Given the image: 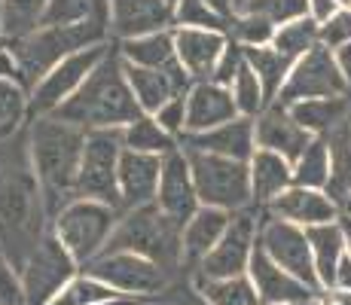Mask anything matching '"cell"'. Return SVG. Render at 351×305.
<instances>
[{"label":"cell","instance_id":"obj_57","mask_svg":"<svg viewBox=\"0 0 351 305\" xmlns=\"http://www.w3.org/2000/svg\"><path fill=\"white\" fill-rule=\"evenodd\" d=\"M339 220H342V226L346 229H351V217H339Z\"/></svg>","mask_w":351,"mask_h":305},{"label":"cell","instance_id":"obj_48","mask_svg":"<svg viewBox=\"0 0 351 305\" xmlns=\"http://www.w3.org/2000/svg\"><path fill=\"white\" fill-rule=\"evenodd\" d=\"M0 305H25L19 272L10 266V260L3 256V250H0Z\"/></svg>","mask_w":351,"mask_h":305},{"label":"cell","instance_id":"obj_53","mask_svg":"<svg viewBox=\"0 0 351 305\" xmlns=\"http://www.w3.org/2000/svg\"><path fill=\"white\" fill-rule=\"evenodd\" d=\"M147 300H138V296H119V300H107V302H98V305H141Z\"/></svg>","mask_w":351,"mask_h":305},{"label":"cell","instance_id":"obj_59","mask_svg":"<svg viewBox=\"0 0 351 305\" xmlns=\"http://www.w3.org/2000/svg\"><path fill=\"white\" fill-rule=\"evenodd\" d=\"M241 3H245V0H235V6H239V10H241Z\"/></svg>","mask_w":351,"mask_h":305},{"label":"cell","instance_id":"obj_13","mask_svg":"<svg viewBox=\"0 0 351 305\" xmlns=\"http://www.w3.org/2000/svg\"><path fill=\"white\" fill-rule=\"evenodd\" d=\"M107 49H110V43H98V46L80 49V52H73V56L58 61V64L31 89V101H28L31 119L46 117V113H56L58 107L86 83V77L98 67V61L107 56Z\"/></svg>","mask_w":351,"mask_h":305},{"label":"cell","instance_id":"obj_19","mask_svg":"<svg viewBox=\"0 0 351 305\" xmlns=\"http://www.w3.org/2000/svg\"><path fill=\"white\" fill-rule=\"evenodd\" d=\"M229 37L223 31H205V28H174V52L178 64L190 73L193 83H205L214 77L220 56H223Z\"/></svg>","mask_w":351,"mask_h":305},{"label":"cell","instance_id":"obj_44","mask_svg":"<svg viewBox=\"0 0 351 305\" xmlns=\"http://www.w3.org/2000/svg\"><path fill=\"white\" fill-rule=\"evenodd\" d=\"M318 43L327 49H339V46L351 43V10H336L327 22L318 25Z\"/></svg>","mask_w":351,"mask_h":305},{"label":"cell","instance_id":"obj_50","mask_svg":"<svg viewBox=\"0 0 351 305\" xmlns=\"http://www.w3.org/2000/svg\"><path fill=\"white\" fill-rule=\"evenodd\" d=\"M333 287H346V290H351V254H348V250H346V256L339 260V266H336Z\"/></svg>","mask_w":351,"mask_h":305},{"label":"cell","instance_id":"obj_32","mask_svg":"<svg viewBox=\"0 0 351 305\" xmlns=\"http://www.w3.org/2000/svg\"><path fill=\"white\" fill-rule=\"evenodd\" d=\"M190 278H193V284L202 290V296H205L211 305H263L260 293H256L254 281L247 275H235V278H199V275H190Z\"/></svg>","mask_w":351,"mask_h":305},{"label":"cell","instance_id":"obj_1","mask_svg":"<svg viewBox=\"0 0 351 305\" xmlns=\"http://www.w3.org/2000/svg\"><path fill=\"white\" fill-rule=\"evenodd\" d=\"M49 232L43 189L28 153V128L0 144V250L16 272Z\"/></svg>","mask_w":351,"mask_h":305},{"label":"cell","instance_id":"obj_40","mask_svg":"<svg viewBox=\"0 0 351 305\" xmlns=\"http://www.w3.org/2000/svg\"><path fill=\"white\" fill-rule=\"evenodd\" d=\"M107 300H119V293L110 290L107 284H101L98 278L80 272L73 281L64 284V290L49 305H98V302H107Z\"/></svg>","mask_w":351,"mask_h":305},{"label":"cell","instance_id":"obj_27","mask_svg":"<svg viewBox=\"0 0 351 305\" xmlns=\"http://www.w3.org/2000/svg\"><path fill=\"white\" fill-rule=\"evenodd\" d=\"M308 244H312V256H315V272H318L321 290L333 287L336 278V266L346 256L348 250V232L342 226V220H330V223H318V226L306 229Z\"/></svg>","mask_w":351,"mask_h":305},{"label":"cell","instance_id":"obj_3","mask_svg":"<svg viewBox=\"0 0 351 305\" xmlns=\"http://www.w3.org/2000/svg\"><path fill=\"white\" fill-rule=\"evenodd\" d=\"M141 113L144 110L125 77V61L117 43H110L107 56L86 77V83L58 107L56 117L71 125H80L83 132H95V128H125Z\"/></svg>","mask_w":351,"mask_h":305},{"label":"cell","instance_id":"obj_2","mask_svg":"<svg viewBox=\"0 0 351 305\" xmlns=\"http://www.w3.org/2000/svg\"><path fill=\"white\" fill-rule=\"evenodd\" d=\"M86 132L80 125L58 119L56 113L34 117L28 122V153L34 174L43 189L49 223L67 202L77 199V174L83 162Z\"/></svg>","mask_w":351,"mask_h":305},{"label":"cell","instance_id":"obj_24","mask_svg":"<svg viewBox=\"0 0 351 305\" xmlns=\"http://www.w3.org/2000/svg\"><path fill=\"white\" fill-rule=\"evenodd\" d=\"M235 117H239V110H235L232 92L226 86H217L214 80L190 86V92H186V132H208V128H217Z\"/></svg>","mask_w":351,"mask_h":305},{"label":"cell","instance_id":"obj_15","mask_svg":"<svg viewBox=\"0 0 351 305\" xmlns=\"http://www.w3.org/2000/svg\"><path fill=\"white\" fill-rule=\"evenodd\" d=\"M156 205L162 214H168L174 223L186 226V220L199 211L202 202L195 193V180H193V168L186 153L171 150L162 159V178H159V189H156Z\"/></svg>","mask_w":351,"mask_h":305},{"label":"cell","instance_id":"obj_56","mask_svg":"<svg viewBox=\"0 0 351 305\" xmlns=\"http://www.w3.org/2000/svg\"><path fill=\"white\" fill-rule=\"evenodd\" d=\"M141 305H168L165 300H147V302H141Z\"/></svg>","mask_w":351,"mask_h":305},{"label":"cell","instance_id":"obj_36","mask_svg":"<svg viewBox=\"0 0 351 305\" xmlns=\"http://www.w3.org/2000/svg\"><path fill=\"white\" fill-rule=\"evenodd\" d=\"M28 101L31 92L19 80H0V144L22 134L25 122L31 119Z\"/></svg>","mask_w":351,"mask_h":305},{"label":"cell","instance_id":"obj_43","mask_svg":"<svg viewBox=\"0 0 351 305\" xmlns=\"http://www.w3.org/2000/svg\"><path fill=\"white\" fill-rule=\"evenodd\" d=\"M174 28H205L226 34V19L217 16L205 0H178L174 3Z\"/></svg>","mask_w":351,"mask_h":305},{"label":"cell","instance_id":"obj_30","mask_svg":"<svg viewBox=\"0 0 351 305\" xmlns=\"http://www.w3.org/2000/svg\"><path fill=\"white\" fill-rule=\"evenodd\" d=\"M245 61L251 64L256 80L263 83V92H266L269 104H272V101L278 98V92L285 89L293 61H290L285 52L275 49V46H245Z\"/></svg>","mask_w":351,"mask_h":305},{"label":"cell","instance_id":"obj_14","mask_svg":"<svg viewBox=\"0 0 351 305\" xmlns=\"http://www.w3.org/2000/svg\"><path fill=\"white\" fill-rule=\"evenodd\" d=\"M260 244L281 269H287L290 275H296L302 284H308L312 290L321 293V281L318 272H315V256H312V244H308V235L302 226L287 220H278V217L266 214L260 208Z\"/></svg>","mask_w":351,"mask_h":305},{"label":"cell","instance_id":"obj_17","mask_svg":"<svg viewBox=\"0 0 351 305\" xmlns=\"http://www.w3.org/2000/svg\"><path fill=\"white\" fill-rule=\"evenodd\" d=\"M247 278L254 281L263 305H296V302H306V300H312V296H318V290H312L296 275H290L287 269H281L260 244H256V250L251 256Z\"/></svg>","mask_w":351,"mask_h":305},{"label":"cell","instance_id":"obj_21","mask_svg":"<svg viewBox=\"0 0 351 305\" xmlns=\"http://www.w3.org/2000/svg\"><path fill=\"white\" fill-rule=\"evenodd\" d=\"M266 214L278 217V220L296 223V226L308 229V226H318V223H330V220H339V205L330 199L324 189H308V186H290L278 199H272L266 208Z\"/></svg>","mask_w":351,"mask_h":305},{"label":"cell","instance_id":"obj_41","mask_svg":"<svg viewBox=\"0 0 351 305\" xmlns=\"http://www.w3.org/2000/svg\"><path fill=\"white\" fill-rule=\"evenodd\" d=\"M275 25L266 22L260 16H251V12H235L226 22V37L235 40L239 46H272L275 40Z\"/></svg>","mask_w":351,"mask_h":305},{"label":"cell","instance_id":"obj_10","mask_svg":"<svg viewBox=\"0 0 351 305\" xmlns=\"http://www.w3.org/2000/svg\"><path fill=\"white\" fill-rule=\"evenodd\" d=\"M77 275H80V263L73 260L71 250L49 229L40 239L37 247H34V254L22 266V272H19L25 305H49L64 290V284L73 281Z\"/></svg>","mask_w":351,"mask_h":305},{"label":"cell","instance_id":"obj_28","mask_svg":"<svg viewBox=\"0 0 351 305\" xmlns=\"http://www.w3.org/2000/svg\"><path fill=\"white\" fill-rule=\"evenodd\" d=\"M293 119L315 138H327L336 125H342L351 117V98H306L287 107Z\"/></svg>","mask_w":351,"mask_h":305},{"label":"cell","instance_id":"obj_9","mask_svg":"<svg viewBox=\"0 0 351 305\" xmlns=\"http://www.w3.org/2000/svg\"><path fill=\"white\" fill-rule=\"evenodd\" d=\"M123 128L86 132L83 162L77 174V199H98L123 211L119 199V159H123Z\"/></svg>","mask_w":351,"mask_h":305},{"label":"cell","instance_id":"obj_49","mask_svg":"<svg viewBox=\"0 0 351 305\" xmlns=\"http://www.w3.org/2000/svg\"><path fill=\"white\" fill-rule=\"evenodd\" d=\"M321 300H324V305H351V290L327 287V290H321Z\"/></svg>","mask_w":351,"mask_h":305},{"label":"cell","instance_id":"obj_37","mask_svg":"<svg viewBox=\"0 0 351 305\" xmlns=\"http://www.w3.org/2000/svg\"><path fill=\"white\" fill-rule=\"evenodd\" d=\"M77 22L110 25V0H49L43 25H77Z\"/></svg>","mask_w":351,"mask_h":305},{"label":"cell","instance_id":"obj_4","mask_svg":"<svg viewBox=\"0 0 351 305\" xmlns=\"http://www.w3.org/2000/svg\"><path fill=\"white\" fill-rule=\"evenodd\" d=\"M104 250H128V254L147 256L159 263L168 275L178 278L184 272V226L162 214L156 202H147L119 214Z\"/></svg>","mask_w":351,"mask_h":305},{"label":"cell","instance_id":"obj_22","mask_svg":"<svg viewBox=\"0 0 351 305\" xmlns=\"http://www.w3.org/2000/svg\"><path fill=\"white\" fill-rule=\"evenodd\" d=\"M162 28H174V6L168 0H110L113 40L141 37Z\"/></svg>","mask_w":351,"mask_h":305},{"label":"cell","instance_id":"obj_18","mask_svg":"<svg viewBox=\"0 0 351 305\" xmlns=\"http://www.w3.org/2000/svg\"><path fill=\"white\" fill-rule=\"evenodd\" d=\"M180 150H199V153H214V156H226V159L247 162L256 150L254 119L235 117L217 128H208V132H186L180 134Z\"/></svg>","mask_w":351,"mask_h":305},{"label":"cell","instance_id":"obj_8","mask_svg":"<svg viewBox=\"0 0 351 305\" xmlns=\"http://www.w3.org/2000/svg\"><path fill=\"white\" fill-rule=\"evenodd\" d=\"M80 272L98 278L119 296H138V300H162L174 281V275H168L159 263L128 254V250H104Z\"/></svg>","mask_w":351,"mask_h":305},{"label":"cell","instance_id":"obj_20","mask_svg":"<svg viewBox=\"0 0 351 305\" xmlns=\"http://www.w3.org/2000/svg\"><path fill=\"white\" fill-rule=\"evenodd\" d=\"M254 132H256V147L285 156L290 162L306 150L315 138V134H308L306 128L293 119V113H290L285 104H278V101H272V104L254 119Z\"/></svg>","mask_w":351,"mask_h":305},{"label":"cell","instance_id":"obj_54","mask_svg":"<svg viewBox=\"0 0 351 305\" xmlns=\"http://www.w3.org/2000/svg\"><path fill=\"white\" fill-rule=\"evenodd\" d=\"M296 305H324V300H321V293H318V296H312V300H306V302H296Z\"/></svg>","mask_w":351,"mask_h":305},{"label":"cell","instance_id":"obj_25","mask_svg":"<svg viewBox=\"0 0 351 305\" xmlns=\"http://www.w3.org/2000/svg\"><path fill=\"white\" fill-rule=\"evenodd\" d=\"M232 214L223 211V208H208L202 205L184 226V269L193 272L202 260L214 250V244L223 239Z\"/></svg>","mask_w":351,"mask_h":305},{"label":"cell","instance_id":"obj_7","mask_svg":"<svg viewBox=\"0 0 351 305\" xmlns=\"http://www.w3.org/2000/svg\"><path fill=\"white\" fill-rule=\"evenodd\" d=\"M193 168L195 193L199 202L208 208H223V211L235 214L254 205L251 195V171L247 162L226 159V156L214 153H199V150H184Z\"/></svg>","mask_w":351,"mask_h":305},{"label":"cell","instance_id":"obj_6","mask_svg":"<svg viewBox=\"0 0 351 305\" xmlns=\"http://www.w3.org/2000/svg\"><path fill=\"white\" fill-rule=\"evenodd\" d=\"M119 208L107 205L98 199H73L52 217L49 229L58 235V241L71 250V256L80 263V269L86 263H92L101 250L107 247L113 226L119 220Z\"/></svg>","mask_w":351,"mask_h":305},{"label":"cell","instance_id":"obj_5","mask_svg":"<svg viewBox=\"0 0 351 305\" xmlns=\"http://www.w3.org/2000/svg\"><path fill=\"white\" fill-rule=\"evenodd\" d=\"M110 25L107 22H77V25H40L28 37L3 40L10 52L16 56L22 86L34 89L62 58L73 56L80 49H89L98 43H110Z\"/></svg>","mask_w":351,"mask_h":305},{"label":"cell","instance_id":"obj_58","mask_svg":"<svg viewBox=\"0 0 351 305\" xmlns=\"http://www.w3.org/2000/svg\"><path fill=\"white\" fill-rule=\"evenodd\" d=\"M346 232H348V254H351V229H346Z\"/></svg>","mask_w":351,"mask_h":305},{"label":"cell","instance_id":"obj_29","mask_svg":"<svg viewBox=\"0 0 351 305\" xmlns=\"http://www.w3.org/2000/svg\"><path fill=\"white\" fill-rule=\"evenodd\" d=\"M119 49V56L128 64H141V67H168L178 61L174 52V28H162L141 34V37H128V40H113Z\"/></svg>","mask_w":351,"mask_h":305},{"label":"cell","instance_id":"obj_60","mask_svg":"<svg viewBox=\"0 0 351 305\" xmlns=\"http://www.w3.org/2000/svg\"><path fill=\"white\" fill-rule=\"evenodd\" d=\"M168 3H171V6H174V3H178V0H168Z\"/></svg>","mask_w":351,"mask_h":305},{"label":"cell","instance_id":"obj_42","mask_svg":"<svg viewBox=\"0 0 351 305\" xmlns=\"http://www.w3.org/2000/svg\"><path fill=\"white\" fill-rule=\"evenodd\" d=\"M239 12H251L266 22H272L275 28L293 22V19L308 16V0H245Z\"/></svg>","mask_w":351,"mask_h":305},{"label":"cell","instance_id":"obj_33","mask_svg":"<svg viewBox=\"0 0 351 305\" xmlns=\"http://www.w3.org/2000/svg\"><path fill=\"white\" fill-rule=\"evenodd\" d=\"M330 178H333V156L327 138H312V144L293 159V183L308 189H327Z\"/></svg>","mask_w":351,"mask_h":305},{"label":"cell","instance_id":"obj_34","mask_svg":"<svg viewBox=\"0 0 351 305\" xmlns=\"http://www.w3.org/2000/svg\"><path fill=\"white\" fill-rule=\"evenodd\" d=\"M327 144L330 156H333V178L324 193L339 205L346 195H351V117L327 134Z\"/></svg>","mask_w":351,"mask_h":305},{"label":"cell","instance_id":"obj_12","mask_svg":"<svg viewBox=\"0 0 351 305\" xmlns=\"http://www.w3.org/2000/svg\"><path fill=\"white\" fill-rule=\"evenodd\" d=\"M260 241V208H245L235 211L229 220L223 239L214 244V250L193 269L190 275L199 278H235V275H247L251 256Z\"/></svg>","mask_w":351,"mask_h":305},{"label":"cell","instance_id":"obj_51","mask_svg":"<svg viewBox=\"0 0 351 305\" xmlns=\"http://www.w3.org/2000/svg\"><path fill=\"white\" fill-rule=\"evenodd\" d=\"M336 61H339V71H342V77H346L348 98H351V43H346V46H339V49H336Z\"/></svg>","mask_w":351,"mask_h":305},{"label":"cell","instance_id":"obj_38","mask_svg":"<svg viewBox=\"0 0 351 305\" xmlns=\"http://www.w3.org/2000/svg\"><path fill=\"white\" fill-rule=\"evenodd\" d=\"M318 25L312 16H302V19H293V22L281 25L278 31H275V40L272 46L278 52H285L290 61L302 58L308 49H312L315 43H318Z\"/></svg>","mask_w":351,"mask_h":305},{"label":"cell","instance_id":"obj_45","mask_svg":"<svg viewBox=\"0 0 351 305\" xmlns=\"http://www.w3.org/2000/svg\"><path fill=\"white\" fill-rule=\"evenodd\" d=\"M153 117H156V122L165 128L168 134H174V138L180 141V134L186 132V95H178V98H171L165 107H159Z\"/></svg>","mask_w":351,"mask_h":305},{"label":"cell","instance_id":"obj_16","mask_svg":"<svg viewBox=\"0 0 351 305\" xmlns=\"http://www.w3.org/2000/svg\"><path fill=\"white\" fill-rule=\"evenodd\" d=\"M125 77H128V86H132L134 98H138L141 110L150 113V117L159 107H165L171 98L186 95L193 86L190 73H186L178 61L168 67H141V64H128L125 61Z\"/></svg>","mask_w":351,"mask_h":305},{"label":"cell","instance_id":"obj_55","mask_svg":"<svg viewBox=\"0 0 351 305\" xmlns=\"http://www.w3.org/2000/svg\"><path fill=\"white\" fill-rule=\"evenodd\" d=\"M336 6H339V10H351V0H336Z\"/></svg>","mask_w":351,"mask_h":305},{"label":"cell","instance_id":"obj_31","mask_svg":"<svg viewBox=\"0 0 351 305\" xmlns=\"http://www.w3.org/2000/svg\"><path fill=\"white\" fill-rule=\"evenodd\" d=\"M123 147L134 153H153V156H168L171 150H178L180 141L174 134H168L165 128L156 122V117L141 113L134 122H128L123 128Z\"/></svg>","mask_w":351,"mask_h":305},{"label":"cell","instance_id":"obj_39","mask_svg":"<svg viewBox=\"0 0 351 305\" xmlns=\"http://www.w3.org/2000/svg\"><path fill=\"white\" fill-rule=\"evenodd\" d=\"M229 92H232V101H235L239 117L256 119L269 107V98H266V92H263V83L256 80V73L251 71V64H247V61L241 64V71L235 73L232 83H229Z\"/></svg>","mask_w":351,"mask_h":305},{"label":"cell","instance_id":"obj_26","mask_svg":"<svg viewBox=\"0 0 351 305\" xmlns=\"http://www.w3.org/2000/svg\"><path fill=\"white\" fill-rule=\"evenodd\" d=\"M247 171H251L254 208H266L285 189L293 186V162L272 150H263V147H256L254 156L247 159Z\"/></svg>","mask_w":351,"mask_h":305},{"label":"cell","instance_id":"obj_47","mask_svg":"<svg viewBox=\"0 0 351 305\" xmlns=\"http://www.w3.org/2000/svg\"><path fill=\"white\" fill-rule=\"evenodd\" d=\"M168 305H211L202 296V290L193 284L190 275H178L171 281V287L165 290V296H162Z\"/></svg>","mask_w":351,"mask_h":305},{"label":"cell","instance_id":"obj_11","mask_svg":"<svg viewBox=\"0 0 351 305\" xmlns=\"http://www.w3.org/2000/svg\"><path fill=\"white\" fill-rule=\"evenodd\" d=\"M346 95H348V86L339 71L336 52L327 49L324 43H315L306 56L293 61L285 89L278 92L275 101L290 107L306 98H346Z\"/></svg>","mask_w":351,"mask_h":305},{"label":"cell","instance_id":"obj_35","mask_svg":"<svg viewBox=\"0 0 351 305\" xmlns=\"http://www.w3.org/2000/svg\"><path fill=\"white\" fill-rule=\"evenodd\" d=\"M49 0H0V37L19 40L28 37L43 25Z\"/></svg>","mask_w":351,"mask_h":305},{"label":"cell","instance_id":"obj_23","mask_svg":"<svg viewBox=\"0 0 351 305\" xmlns=\"http://www.w3.org/2000/svg\"><path fill=\"white\" fill-rule=\"evenodd\" d=\"M162 159L165 156L123 150V159H119V199H123V211L147 205V202H156Z\"/></svg>","mask_w":351,"mask_h":305},{"label":"cell","instance_id":"obj_46","mask_svg":"<svg viewBox=\"0 0 351 305\" xmlns=\"http://www.w3.org/2000/svg\"><path fill=\"white\" fill-rule=\"evenodd\" d=\"M241 64H245V46H239L235 40H229L223 56H220V61H217V67H214V77L211 80L217 86H226V89H229V83H232L235 73L241 71Z\"/></svg>","mask_w":351,"mask_h":305},{"label":"cell","instance_id":"obj_52","mask_svg":"<svg viewBox=\"0 0 351 305\" xmlns=\"http://www.w3.org/2000/svg\"><path fill=\"white\" fill-rule=\"evenodd\" d=\"M205 3L211 6V10L217 12V16H223L226 22L235 16V12H239V6H235V0H205Z\"/></svg>","mask_w":351,"mask_h":305}]
</instances>
